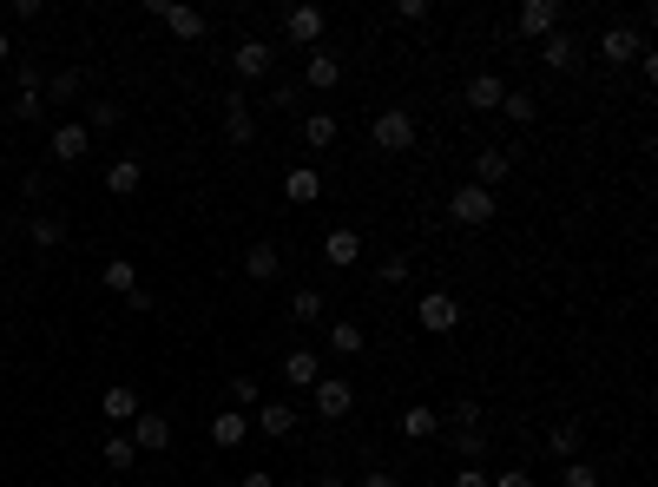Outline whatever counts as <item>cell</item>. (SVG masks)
<instances>
[{"label":"cell","instance_id":"cell-1","mask_svg":"<svg viewBox=\"0 0 658 487\" xmlns=\"http://www.w3.org/2000/svg\"><path fill=\"white\" fill-rule=\"evenodd\" d=\"M369 139H376V152H408V145H415V112H408V106H382L376 126H369Z\"/></svg>","mask_w":658,"mask_h":487},{"label":"cell","instance_id":"cell-2","mask_svg":"<svg viewBox=\"0 0 658 487\" xmlns=\"http://www.w3.org/2000/svg\"><path fill=\"white\" fill-rule=\"evenodd\" d=\"M415 323H422L428 336H455V330H461V297H448V290H428V297L415 303Z\"/></svg>","mask_w":658,"mask_h":487},{"label":"cell","instance_id":"cell-3","mask_svg":"<svg viewBox=\"0 0 658 487\" xmlns=\"http://www.w3.org/2000/svg\"><path fill=\"white\" fill-rule=\"evenodd\" d=\"M310 395H316V415H323V422H343V415L356 409V382L349 376H323Z\"/></svg>","mask_w":658,"mask_h":487},{"label":"cell","instance_id":"cell-4","mask_svg":"<svg viewBox=\"0 0 658 487\" xmlns=\"http://www.w3.org/2000/svg\"><path fill=\"white\" fill-rule=\"evenodd\" d=\"M448 211H455V224H468V231H481V224L494 218V191H481V185H455V198H448Z\"/></svg>","mask_w":658,"mask_h":487},{"label":"cell","instance_id":"cell-5","mask_svg":"<svg viewBox=\"0 0 658 487\" xmlns=\"http://www.w3.org/2000/svg\"><path fill=\"white\" fill-rule=\"evenodd\" d=\"M224 139H231V145H251L257 139V112H251V99H244V86L224 93Z\"/></svg>","mask_w":658,"mask_h":487},{"label":"cell","instance_id":"cell-6","mask_svg":"<svg viewBox=\"0 0 658 487\" xmlns=\"http://www.w3.org/2000/svg\"><path fill=\"white\" fill-rule=\"evenodd\" d=\"M586 60V40L580 33H547V40H540V66H553V73H573V66Z\"/></svg>","mask_w":658,"mask_h":487},{"label":"cell","instance_id":"cell-7","mask_svg":"<svg viewBox=\"0 0 658 487\" xmlns=\"http://www.w3.org/2000/svg\"><path fill=\"white\" fill-rule=\"evenodd\" d=\"M283 40L316 53V40H323V7H290V14H283Z\"/></svg>","mask_w":658,"mask_h":487},{"label":"cell","instance_id":"cell-8","mask_svg":"<svg viewBox=\"0 0 658 487\" xmlns=\"http://www.w3.org/2000/svg\"><path fill=\"white\" fill-rule=\"evenodd\" d=\"M145 14H158V20H165V27L178 33V40H204V33H211V20H204L198 7H172V0H152Z\"/></svg>","mask_w":658,"mask_h":487},{"label":"cell","instance_id":"cell-9","mask_svg":"<svg viewBox=\"0 0 658 487\" xmlns=\"http://www.w3.org/2000/svg\"><path fill=\"white\" fill-rule=\"evenodd\" d=\"M231 66H237V79H270V66H277V47H270V40H237Z\"/></svg>","mask_w":658,"mask_h":487},{"label":"cell","instance_id":"cell-10","mask_svg":"<svg viewBox=\"0 0 658 487\" xmlns=\"http://www.w3.org/2000/svg\"><path fill=\"white\" fill-rule=\"evenodd\" d=\"M639 53H645V33L639 27H606V33H599V60L626 66V60H639Z\"/></svg>","mask_w":658,"mask_h":487},{"label":"cell","instance_id":"cell-11","mask_svg":"<svg viewBox=\"0 0 658 487\" xmlns=\"http://www.w3.org/2000/svg\"><path fill=\"white\" fill-rule=\"evenodd\" d=\"M501 99H507V79H494V73H474L461 86V106L468 112H501Z\"/></svg>","mask_w":658,"mask_h":487},{"label":"cell","instance_id":"cell-12","mask_svg":"<svg viewBox=\"0 0 658 487\" xmlns=\"http://www.w3.org/2000/svg\"><path fill=\"white\" fill-rule=\"evenodd\" d=\"M47 152H53V165H79V158L93 152V132H86V126H53Z\"/></svg>","mask_w":658,"mask_h":487},{"label":"cell","instance_id":"cell-13","mask_svg":"<svg viewBox=\"0 0 658 487\" xmlns=\"http://www.w3.org/2000/svg\"><path fill=\"white\" fill-rule=\"evenodd\" d=\"M303 86H310V93H336V86H343V60L316 47L310 60H303Z\"/></svg>","mask_w":658,"mask_h":487},{"label":"cell","instance_id":"cell-14","mask_svg":"<svg viewBox=\"0 0 658 487\" xmlns=\"http://www.w3.org/2000/svg\"><path fill=\"white\" fill-rule=\"evenodd\" d=\"M514 27L527 33V40H547V33H560V7H553V0H527L514 14Z\"/></svg>","mask_w":658,"mask_h":487},{"label":"cell","instance_id":"cell-15","mask_svg":"<svg viewBox=\"0 0 658 487\" xmlns=\"http://www.w3.org/2000/svg\"><path fill=\"white\" fill-rule=\"evenodd\" d=\"M132 448H139V455H165V448H172V422L139 409V422H132Z\"/></svg>","mask_w":658,"mask_h":487},{"label":"cell","instance_id":"cell-16","mask_svg":"<svg viewBox=\"0 0 658 487\" xmlns=\"http://www.w3.org/2000/svg\"><path fill=\"white\" fill-rule=\"evenodd\" d=\"M507 178H514V152L487 145V152L474 158V185H481V191H494V185H507Z\"/></svg>","mask_w":658,"mask_h":487},{"label":"cell","instance_id":"cell-17","mask_svg":"<svg viewBox=\"0 0 658 487\" xmlns=\"http://www.w3.org/2000/svg\"><path fill=\"white\" fill-rule=\"evenodd\" d=\"M283 382H290V389H316V382H323V356H316V349H290V356H283Z\"/></svg>","mask_w":658,"mask_h":487},{"label":"cell","instance_id":"cell-18","mask_svg":"<svg viewBox=\"0 0 658 487\" xmlns=\"http://www.w3.org/2000/svg\"><path fill=\"white\" fill-rule=\"evenodd\" d=\"M139 185H145V158H112V165H106V191H112V198H132Z\"/></svg>","mask_w":658,"mask_h":487},{"label":"cell","instance_id":"cell-19","mask_svg":"<svg viewBox=\"0 0 658 487\" xmlns=\"http://www.w3.org/2000/svg\"><path fill=\"white\" fill-rule=\"evenodd\" d=\"M257 428H264L270 441H290L297 435V409H290V402H257Z\"/></svg>","mask_w":658,"mask_h":487},{"label":"cell","instance_id":"cell-20","mask_svg":"<svg viewBox=\"0 0 658 487\" xmlns=\"http://www.w3.org/2000/svg\"><path fill=\"white\" fill-rule=\"evenodd\" d=\"M323 257H329L336 270H356V257H362V231H349V224H343V231H329V237H323Z\"/></svg>","mask_w":658,"mask_h":487},{"label":"cell","instance_id":"cell-21","mask_svg":"<svg viewBox=\"0 0 658 487\" xmlns=\"http://www.w3.org/2000/svg\"><path fill=\"white\" fill-rule=\"evenodd\" d=\"M395 428H402L408 441H435V435H441V415L428 409V402H408V409H402V422H395Z\"/></svg>","mask_w":658,"mask_h":487},{"label":"cell","instance_id":"cell-22","mask_svg":"<svg viewBox=\"0 0 658 487\" xmlns=\"http://www.w3.org/2000/svg\"><path fill=\"white\" fill-rule=\"evenodd\" d=\"M283 198H290V205H316V198H323V172H316V165H297V172L283 178Z\"/></svg>","mask_w":658,"mask_h":487},{"label":"cell","instance_id":"cell-23","mask_svg":"<svg viewBox=\"0 0 658 487\" xmlns=\"http://www.w3.org/2000/svg\"><path fill=\"white\" fill-rule=\"evenodd\" d=\"M244 435H251V415H244V409H218V415H211V441H218V448H237Z\"/></svg>","mask_w":658,"mask_h":487},{"label":"cell","instance_id":"cell-24","mask_svg":"<svg viewBox=\"0 0 658 487\" xmlns=\"http://www.w3.org/2000/svg\"><path fill=\"white\" fill-rule=\"evenodd\" d=\"M303 145H310V152H329V145H336V112H303Z\"/></svg>","mask_w":658,"mask_h":487},{"label":"cell","instance_id":"cell-25","mask_svg":"<svg viewBox=\"0 0 658 487\" xmlns=\"http://www.w3.org/2000/svg\"><path fill=\"white\" fill-rule=\"evenodd\" d=\"M99 415H106V422H139V395H132V389H106V395H99Z\"/></svg>","mask_w":658,"mask_h":487},{"label":"cell","instance_id":"cell-26","mask_svg":"<svg viewBox=\"0 0 658 487\" xmlns=\"http://www.w3.org/2000/svg\"><path fill=\"white\" fill-rule=\"evenodd\" d=\"M27 237H33V244H40V251H60V244H66V224L53 218V211H33Z\"/></svg>","mask_w":658,"mask_h":487},{"label":"cell","instance_id":"cell-27","mask_svg":"<svg viewBox=\"0 0 658 487\" xmlns=\"http://www.w3.org/2000/svg\"><path fill=\"white\" fill-rule=\"evenodd\" d=\"M362 343H369V336H362V323H349V316H336V323H329V349H336V356H362Z\"/></svg>","mask_w":658,"mask_h":487},{"label":"cell","instance_id":"cell-28","mask_svg":"<svg viewBox=\"0 0 658 487\" xmlns=\"http://www.w3.org/2000/svg\"><path fill=\"white\" fill-rule=\"evenodd\" d=\"M448 448L461 455V468H474V461L487 455V435H481V428H448Z\"/></svg>","mask_w":658,"mask_h":487},{"label":"cell","instance_id":"cell-29","mask_svg":"<svg viewBox=\"0 0 658 487\" xmlns=\"http://www.w3.org/2000/svg\"><path fill=\"white\" fill-rule=\"evenodd\" d=\"M99 461H106L112 474H132V468H139V448H132V435H112L106 448H99Z\"/></svg>","mask_w":658,"mask_h":487},{"label":"cell","instance_id":"cell-30","mask_svg":"<svg viewBox=\"0 0 658 487\" xmlns=\"http://www.w3.org/2000/svg\"><path fill=\"white\" fill-rule=\"evenodd\" d=\"M501 112L507 119H514V126H533V119H540V99L527 93V86H507V99H501Z\"/></svg>","mask_w":658,"mask_h":487},{"label":"cell","instance_id":"cell-31","mask_svg":"<svg viewBox=\"0 0 658 487\" xmlns=\"http://www.w3.org/2000/svg\"><path fill=\"white\" fill-rule=\"evenodd\" d=\"M244 270H251L257 283H270L283 270V257H277V244H251V251H244Z\"/></svg>","mask_w":658,"mask_h":487},{"label":"cell","instance_id":"cell-32","mask_svg":"<svg viewBox=\"0 0 658 487\" xmlns=\"http://www.w3.org/2000/svg\"><path fill=\"white\" fill-rule=\"evenodd\" d=\"M547 455H560V461L580 455V422H553L547 428Z\"/></svg>","mask_w":658,"mask_h":487},{"label":"cell","instance_id":"cell-33","mask_svg":"<svg viewBox=\"0 0 658 487\" xmlns=\"http://www.w3.org/2000/svg\"><path fill=\"white\" fill-rule=\"evenodd\" d=\"M106 290H119V297H132V290H139V264H126V257H112V264H106Z\"/></svg>","mask_w":658,"mask_h":487},{"label":"cell","instance_id":"cell-34","mask_svg":"<svg viewBox=\"0 0 658 487\" xmlns=\"http://www.w3.org/2000/svg\"><path fill=\"white\" fill-rule=\"evenodd\" d=\"M290 316H297V323H323V290H310V283H303L297 297H290Z\"/></svg>","mask_w":658,"mask_h":487},{"label":"cell","instance_id":"cell-35","mask_svg":"<svg viewBox=\"0 0 658 487\" xmlns=\"http://www.w3.org/2000/svg\"><path fill=\"white\" fill-rule=\"evenodd\" d=\"M231 402H237L244 415H251L257 402H264V382H257V376H231Z\"/></svg>","mask_w":658,"mask_h":487},{"label":"cell","instance_id":"cell-36","mask_svg":"<svg viewBox=\"0 0 658 487\" xmlns=\"http://www.w3.org/2000/svg\"><path fill=\"white\" fill-rule=\"evenodd\" d=\"M40 112H47V99H40V86H20V99H14V119H20V126H33Z\"/></svg>","mask_w":658,"mask_h":487},{"label":"cell","instance_id":"cell-37","mask_svg":"<svg viewBox=\"0 0 658 487\" xmlns=\"http://www.w3.org/2000/svg\"><path fill=\"white\" fill-rule=\"evenodd\" d=\"M408 270H415V264H408V251H389V257L376 264V277H382V283L395 290V283H408Z\"/></svg>","mask_w":658,"mask_h":487},{"label":"cell","instance_id":"cell-38","mask_svg":"<svg viewBox=\"0 0 658 487\" xmlns=\"http://www.w3.org/2000/svg\"><path fill=\"white\" fill-rule=\"evenodd\" d=\"M40 99H47V106H66V99H79V73H53V86H47Z\"/></svg>","mask_w":658,"mask_h":487},{"label":"cell","instance_id":"cell-39","mask_svg":"<svg viewBox=\"0 0 658 487\" xmlns=\"http://www.w3.org/2000/svg\"><path fill=\"white\" fill-rule=\"evenodd\" d=\"M112 126H119V106H106V99L86 106V132H112Z\"/></svg>","mask_w":658,"mask_h":487},{"label":"cell","instance_id":"cell-40","mask_svg":"<svg viewBox=\"0 0 658 487\" xmlns=\"http://www.w3.org/2000/svg\"><path fill=\"white\" fill-rule=\"evenodd\" d=\"M560 487H599V468H586V461H566Z\"/></svg>","mask_w":658,"mask_h":487},{"label":"cell","instance_id":"cell-41","mask_svg":"<svg viewBox=\"0 0 658 487\" xmlns=\"http://www.w3.org/2000/svg\"><path fill=\"white\" fill-rule=\"evenodd\" d=\"M395 20H402V27H422V20H428V0H395Z\"/></svg>","mask_w":658,"mask_h":487},{"label":"cell","instance_id":"cell-42","mask_svg":"<svg viewBox=\"0 0 658 487\" xmlns=\"http://www.w3.org/2000/svg\"><path fill=\"white\" fill-rule=\"evenodd\" d=\"M448 428H481V402H455V415H448Z\"/></svg>","mask_w":658,"mask_h":487},{"label":"cell","instance_id":"cell-43","mask_svg":"<svg viewBox=\"0 0 658 487\" xmlns=\"http://www.w3.org/2000/svg\"><path fill=\"white\" fill-rule=\"evenodd\" d=\"M297 99H303L297 79H277V86H270V106H297Z\"/></svg>","mask_w":658,"mask_h":487},{"label":"cell","instance_id":"cell-44","mask_svg":"<svg viewBox=\"0 0 658 487\" xmlns=\"http://www.w3.org/2000/svg\"><path fill=\"white\" fill-rule=\"evenodd\" d=\"M487 487H533L527 468H507V474H487Z\"/></svg>","mask_w":658,"mask_h":487},{"label":"cell","instance_id":"cell-45","mask_svg":"<svg viewBox=\"0 0 658 487\" xmlns=\"http://www.w3.org/2000/svg\"><path fill=\"white\" fill-rule=\"evenodd\" d=\"M356 487H402V474H389V468H369Z\"/></svg>","mask_w":658,"mask_h":487},{"label":"cell","instance_id":"cell-46","mask_svg":"<svg viewBox=\"0 0 658 487\" xmlns=\"http://www.w3.org/2000/svg\"><path fill=\"white\" fill-rule=\"evenodd\" d=\"M455 487H487V474L481 468H455Z\"/></svg>","mask_w":658,"mask_h":487},{"label":"cell","instance_id":"cell-47","mask_svg":"<svg viewBox=\"0 0 658 487\" xmlns=\"http://www.w3.org/2000/svg\"><path fill=\"white\" fill-rule=\"evenodd\" d=\"M237 487H277V474H257V468H251V474H244Z\"/></svg>","mask_w":658,"mask_h":487},{"label":"cell","instance_id":"cell-48","mask_svg":"<svg viewBox=\"0 0 658 487\" xmlns=\"http://www.w3.org/2000/svg\"><path fill=\"white\" fill-rule=\"evenodd\" d=\"M316 487H349V481H336V474H329V481H316Z\"/></svg>","mask_w":658,"mask_h":487},{"label":"cell","instance_id":"cell-49","mask_svg":"<svg viewBox=\"0 0 658 487\" xmlns=\"http://www.w3.org/2000/svg\"><path fill=\"white\" fill-rule=\"evenodd\" d=\"M7 53H14V47H7V33H0V60H7Z\"/></svg>","mask_w":658,"mask_h":487}]
</instances>
